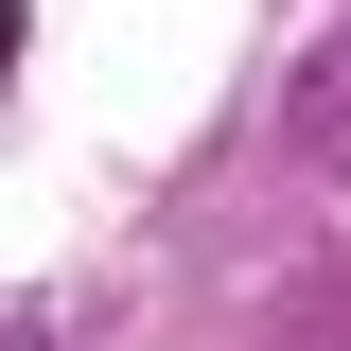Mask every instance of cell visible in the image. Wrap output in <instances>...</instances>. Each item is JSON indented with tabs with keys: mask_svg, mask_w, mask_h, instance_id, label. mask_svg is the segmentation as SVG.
Returning <instances> with one entry per match:
<instances>
[{
	"mask_svg": "<svg viewBox=\"0 0 351 351\" xmlns=\"http://www.w3.org/2000/svg\"><path fill=\"white\" fill-rule=\"evenodd\" d=\"M0 71H18V18H0Z\"/></svg>",
	"mask_w": 351,
	"mask_h": 351,
	"instance_id": "obj_2",
	"label": "cell"
},
{
	"mask_svg": "<svg viewBox=\"0 0 351 351\" xmlns=\"http://www.w3.org/2000/svg\"><path fill=\"white\" fill-rule=\"evenodd\" d=\"M281 141H351V18L299 53V71H281Z\"/></svg>",
	"mask_w": 351,
	"mask_h": 351,
	"instance_id": "obj_1",
	"label": "cell"
}]
</instances>
